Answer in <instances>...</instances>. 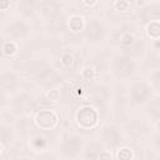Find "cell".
<instances>
[{
  "instance_id": "21",
  "label": "cell",
  "mask_w": 160,
  "mask_h": 160,
  "mask_svg": "<svg viewBox=\"0 0 160 160\" xmlns=\"http://www.w3.org/2000/svg\"><path fill=\"white\" fill-rule=\"evenodd\" d=\"M74 61H75L74 60V56L70 52H62L61 56H60V64L65 69H70L74 65Z\"/></svg>"
},
{
  "instance_id": "1",
  "label": "cell",
  "mask_w": 160,
  "mask_h": 160,
  "mask_svg": "<svg viewBox=\"0 0 160 160\" xmlns=\"http://www.w3.org/2000/svg\"><path fill=\"white\" fill-rule=\"evenodd\" d=\"M76 122L82 129H92L98 125L99 121V112L95 108L90 105H84L78 109L75 115Z\"/></svg>"
},
{
  "instance_id": "18",
  "label": "cell",
  "mask_w": 160,
  "mask_h": 160,
  "mask_svg": "<svg viewBox=\"0 0 160 160\" xmlns=\"http://www.w3.org/2000/svg\"><path fill=\"white\" fill-rule=\"evenodd\" d=\"M81 78L86 81H92L96 78V70L92 65H86L82 70H81Z\"/></svg>"
},
{
  "instance_id": "4",
  "label": "cell",
  "mask_w": 160,
  "mask_h": 160,
  "mask_svg": "<svg viewBox=\"0 0 160 160\" xmlns=\"http://www.w3.org/2000/svg\"><path fill=\"white\" fill-rule=\"evenodd\" d=\"M101 140L106 144V145H110V146H116L120 144L121 141V134H120V130L116 128V126H112V125H106L102 128V131H101Z\"/></svg>"
},
{
  "instance_id": "11",
  "label": "cell",
  "mask_w": 160,
  "mask_h": 160,
  "mask_svg": "<svg viewBox=\"0 0 160 160\" xmlns=\"http://www.w3.org/2000/svg\"><path fill=\"white\" fill-rule=\"evenodd\" d=\"M15 105H16V109L22 111V112H28L30 111L32 108H34V100L30 95L28 94H21L16 98L15 100Z\"/></svg>"
},
{
  "instance_id": "6",
  "label": "cell",
  "mask_w": 160,
  "mask_h": 160,
  "mask_svg": "<svg viewBox=\"0 0 160 160\" xmlns=\"http://www.w3.org/2000/svg\"><path fill=\"white\" fill-rule=\"evenodd\" d=\"M81 139L79 136H71L69 139H66L62 144V151L66 156H75L80 150H81Z\"/></svg>"
},
{
  "instance_id": "20",
  "label": "cell",
  "mask_w": 160,
  "mask_h": 160,
  "mask_svg": "<svg viewBox=\"0 0 160 160\" xmlns=\"http://www.w3.org/2000/svg\"><path fill=\"white\" fill-rule=\"evenodd\" d=\"M149 112L152 118H156V119L160 118V98L152 100L149 104Z\"/></svg>"
},
{
  "instance_id": "9",
  "label": "cell",
  "mask_w": 160,
  "mask_h": 160,
  "mask_svg": "<svg viewBox=\"0 0 160 160\" xmlns=\"http://www.w3.org/2000/svg\"><path fill=\"white\" fill-rule=\"evenodd\" d=\"M30 69H31L32 75L40 80L46 79L51 74V68L45 61H36L30 66Z\"/></svg>"
},
{
  "instance_id": "14",
  "label": "cell",
  "mask_w": 160,
  "mask_h": 160,
  "mask_svg": "<svg viewBox=\"0 0 160 160\" xmlns=\"http://www.w3.org/2000/svg\"><path fill=\"white\" fill-rule=\"evenodd\" d=\"M19 10L24 16H32L36 10V1L35 0H21L19 4Z\"/></svg>"
},
{
  "instance_id": "10",
  "label": "cell",
  "mask_w": 160,
  "mask_h": 160,
  "mask_svg": "<svg viewBox=\"0 0 160 160\" xmlns=\"http://www.w3.org/2000/svg\"><path fill=\"white\" fill-rule=\"evenodd\" d=\"M68 26H69V29H70L71 32L78 34V32L82 31L86 28V22H85V19H84L82 15L72 14L68 19Z\"/></svg>"
},
{
  "instance_id": "8",
  "label": "cell",
  "mask_w": 160,
  "mask_h": 160,
  "mask_svg": "<svg viewBox=\"0 0 160 160\" xmlns=\"http://www.w3.org/2000/svg\"><path fill=\"white\" fill-rule=\"evenodd\" d=\"M40 10L46 18H55L60 12V4L56 0H42L40 4Z\"/></svg>"
},
{
  "instance_id": "7",
  "label": "cell",
  "mask_w": 160,
  "mask_h": 160,
  "mask_svg": "<svg viewBox=\"0 0 160 160\" xmlns=\"http://www.w3.org/2000/svg\"><path fill=\"white\" fill-rule=\"evenodd\" d=\"M85 31H86V38L89 40L96 41V40H99L102 36V34H104V26H102V24L100 21L92 20V21H90L86 25Z\"/></svg>"
},
{
  "instance_id": "5",
  "label": "cell",
  "mask_w": 160,
  "mask_h": 160,
  "mask_svg": "<svg viewBox=\"0 0 160 160\" xmlns=\"http://www.w3.org/2000/svg\"><path fill=\"white\" fill-rule=\"evenodd\" d=\"M115 70L120 75H130L135 70V62L129 56H120L115 60Z\"/></svg>"
},
{
  "instance_id": "25",
  "label": "cell",
  "mask_w": 160,
  "mask_h": 160,
  "mask_svg": "<svg viewBox=\"0 0 160 160\" xmlns=\"http://www.w3.org/2000/svg\"><path fill=\"white\" fill-rule=\"evenodd\" d=\"M151 84L156 89L160 90V70H156V71L152 72V75H151Z\"/></svg>"
},
{
  "instance_id": "17",
  "label": "cell",
  "mask_w": 160,
  "mask_h": 160,
  "mask_svg": "<svg viewBox=\"0 0 160 160\" xmlns=\"http://www.w3.org/2000/svg\"><path fill=\"white\" fill-rule=\"evenodd\" d=\"M31 146L35 151H41V150H45L48 148V140L45 136L42 135H35L32 139H31Z\"/></svg>"
},
{
  "instance_id": "16",
  "label": "cell",
  "mask_w": 160,
  "mask_h": 160,
  "mask_svg": "<svg viewBox=\"0 0 160 160\" xmlns=\"http://www.w3.org/2000/svg\"><path fill=\"white\" fill-rule=\"evenodd\" d=\"M1 51L5 56H14L18 51H19V46L15 41L12 40H8V41H4L2 42V46H1Z\"/></svg>"
},
{
  "instance_id": "26",
  "label": "cell",
  "mask_w": 160,
  "mask_h": 160,
  "mask_svg": "<svg viewBox=\"0 0 160 160\" xmlns=\"http://www.w3.org/2000/svg\"><path fill=\"white\" fill-rule=\"evenodd\" d=\"M111 158H112L111 154L108 152L106 150H101V151L99 152V156H98V159H111Z\"/></svg>"
},
{
  "instance_id": "24",
  "label": "cell",
  "mask_w": 160,
  "mask_h": 160,
  "mask_svg": "<svg viewBox=\"0 0 160 160\" xmlns=\"http://www.w3.org/2000/svg\"><path fill=\"white\" fill-rule=\"evenodd\" d=\"M45 96H46V99L49 101H54L55 102V101H58L60 99V90L59 89H51L45 94Z\"/></svg>"
},
{
  "instance_id": "22",
  "label": "cell",
  "mask_w": 160,
  "mask_h": 160,
  "mask_svg": "<svg viewBox=\"0 0 160 160\" xmlns=\"http://www.w3.org/2000/svg\"><path fill=\"white\" fill-rule=\"evenodd\" d=\"M116 158L118 159H121V160H130L134 158V154H132V150L128 146H122L118 150V154H116Z\"/></svg>"
},
{
  "instance_id": "2",
  "label": "cell",
  "mask_w": 160,
  "mask_h": 160,
  "mask_svg": "<svg viewBox=\"0 0 160 160\" xmlns=\"http://www.w3.org/2000/svg\"><path fill=\"white\" fill-rule=\"evenodd\" d=\"M34 122L42 130H51L59 122V115L52 109H41L35 114Z\"/></svg>"
},
{
  "instance_id": "27",
  "label": "cell",
  "mask_w": 160,
  "mask_h": 160,
  "mask_svg": "<svg viewBox=\"0 0 160 160\" xmlns=\"http://www.w3.org/2000/svg\"><path fill=\"white\" fill-rule=\"evenodd\" d=\"M10 6V0H0V8L2 11H5Z\"/></svg>"
},
{
  "instance_id": "23",
  "label": "cell",
  "mask_w": 160,
  "mask_h": 160,
  "mask_svg": "<svg viewBox=\"0 0 160 160\" xmlns=\"http://www.w3.org/2000/svg\"><path fill=\"white\" fill-rule=\"evenodd\" d=\"M114 9L120 12H125L130 9V1L129 0H115L114 1Z\"/></svg>"
},
{
  "instance_id": "12",
  "label": "cell",
  "mask_w": 160,
  "mask_h": 160,
  "mask_svg": "<svg viewBox=\"0 0 160 160\" xmlns=\"http://www.w3.org/2000/svg\"><path fill=\"white\" fill-rule=\"evenodd\" d=\"M18 86L16 78L10 72H2L1 75V88L5 91H12Z\"/></svg>"
},
{
  "instance_id": "13",
  "label": "cell",
  "mask_w": 160,
  "mask_h": 160,
  "mask_svg": "<svg viewBox=\"0 0 160 160\" xmlns=\"http://www.w3.org/2000/svg\"><path fill=\"white\" fill-rule=\"evenodd\" d=\"M146 34L150 39L152 40H159L160 39V20L159 19H152L150 22L146 24Z\"/></svg>"
},
{
  "instance_id": "15",
  "label": "cell",
  "mask_w": 160,
  "mask_h": 160,
  "mask_svg": "<svg viewBox=\"0 0 160 160\" xmlns=\"http://www.w3.org/2000/svg\"><path fill=\"white\" fill-rule=\"evenodd\" d=\"M26 31H28V26L22 21H16L9 26V32L14 36H22L26 34Z\"/></svg>"
},
{
  "instance_id": "29",
  "label": "cell",
  "mask_w": 160,
  "mask_h": 160,
  "mask_svg": "<svg viewBox=\"0 0 160 160\" xmlns=\"http://www.w3.org/2000/svg\"><path fill=\"white\" fill-rule=\"evenodd\" d=\"M155 144L158 148H160V134H158V136L155 138Z\"/></svg>"
},
{
  "instance_id": "28",
  "label": "cell",
  "mask_w": 160,
  "mask_h": 160,
  "mask_svg": "<svg viewBox=\"0 0 160 160\" xmlns=\"http://www.w3.org/2000/svg\"><path fill=\"white\" fill-rule=\"evenodd\" d=\"M98 1L99 0H82V4L86 5V6H89V8H91V6H95L98 4Z\"/></svg>"
},
{
  "instance_id": "3",
  "label": "cell",
  "mask_w": 160,
  "mask_h": 160,
  "mask_svg": "<svg viewBox=\"0 0 160 160\" xmlns=\"http://www.w3.org/2000/svg\"><path fill=\"white\" fill-rule=\"evenodd\" d=\"M150 88L145 82H135L130 88V98L136 104H144L150 98Z\"/></svg>"
},
{
  "instance_id": "19",
  "label": "cell",
  "mask_w": 160,
  "mask_h": 160,
  "mask_svg": "<svg viewBox=\"0 0 160 160\" xmlns=\"http://www.w3.org/2000/svg\"><path fill=\"white\" fill-rule=\"evenodd\" d=\"M134 42H135V38H134V35L131 32L125 31V32L121 34V36H120V45L121 46L130 48V46L134 45Z\"/></svg>"
}]
</instances>
